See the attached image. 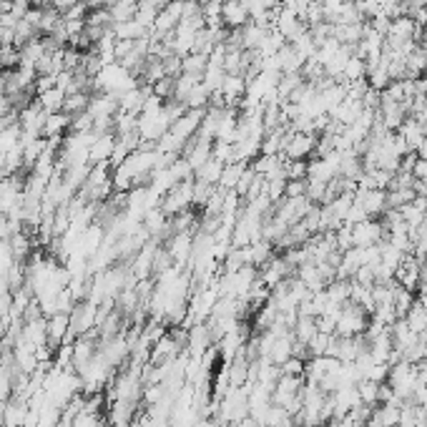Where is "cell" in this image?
<instances>
[{"label":"cell","instance_id":"15","mask_svg":"<svg viewBox=\"0 0 427 427\" xmlns=\"http://www.w3.org/2000/svg\"><path fill=\"white\" fill-rule=\"evenodd\" d=\"M70 133V116L58 111V113H48L46 126H43V139H63Z\"/></svg>","mask_w":427,"mask_h":427},{"label":"cell","instance_id":"26","mask_svg":"<svg viewBox=\"0 0 427 427\" xmlns=\"http://www.w3.org/2000/svg\"><path fill=\"white\" fill-rule=\"evenodd\" d=\"M307 168H309V161H284V179L287 181H297V179H307Z\"/></svg>","mask_w":427,"mask_h":427},{"label":"cell","instance_id":"8","mask_svg":"<svg viewBox=\"0 0 427 427\" xmlns=\"http://www.w3.org/2000/svg\"><path fill=\"white\" fill-rule=\"evenodd\" d=\"M395 282L402 289H407V292H417V287L422 284V259H417L412 254L404 256L402 264L395 271Z\"/></svg>","mask_w":427,"mask_h":427},{"label":"cell","instance_id":"22","mask_svg":"<svg viewBox=\"0 0 427 427\" xmlns=\"http://www.w3.org/2000/svg\"><path fill=\"white\" fill-rule=\"evenodd\" d=\"M367 78V63H364V58L359 56H352L347 61L345 70H342V83H354V81H364Z\"/></svg>","mask_w":427,"mask_h":427},{"label":"cell","instance_id":"23","mask_svg":"<svg viewBox=\"0 0 427 427\" xmlns=\"http://www.w3.org/2000/svg\"><path fill=\"white\" fill-rule=\"evenodd\" d=\"M317 332H319L317 317H299V314H297V324H295V329H292V335H295L297 342H304L307 345Z\"/></svg>","mask_w":427,"mask_h":427},{"label":"cell","instance_id":"10","mask_svg":"<svg viewBox=\"0 0 427 427\" xmlns=\"http://www.w3.org/2000/svg\"><path fill=\"white\" fill-rule=\"evenodd\" d=\"M247 75L242 73H226L224 75V83H221L219 88V96L221 101H224L226 109H231V106H237L239 101H244V96H247Z\"/></svg>","mask_w":427,"mask_h":427},{"label":"cell","instance_id":"5","mask_svg":"<svg viewBox=\"0 0 427 427\" xmlns=\"http://www.w3.org/2000/svg\"><path fill=\"white\" fill-rule=\"evenodd\" d=\"M295 274H297V271L287 264V259H284L282 254H274L264 266H259V282L264 284L269 292L277 287V284H282L284 279L295 277Z\"/></svg>","mask_w":427,"mask_h":427},{"label":"cell","instance_id":"32","mask_svg":"<svg viewBox=\"0 0 427 427\" xmlns=\"http://www.w3.org/2000/svg\"><path fill=\"white\" fill-rule=\"evenodd\" d=\"M231 427H259V422H256L254 417L249 415V417H244L242 422H237V425H231Z\"/></svg>","mask_w":427,"mask_h":427},{"label":"cell","instance_id":"27","mask_svg":"<svg viewBox=\"0 0 427 427\" xmlns=\"http://www.w3.org/2000/svg\"><path fill=\"white\" fill-rule=\"evenodd\" d=\"M304 367H307L304 359L295 357V354H292V357H289L284 364H279L282 375H289V377H304Z\"/></svg>","mask_w":427,"mask_h":427},{"label":"cell","instance_id":"1","mask_svg":"<svg viewBox=\"0 0 427 427\" xmlns=\"http://www.w3.org/2000/svg\"><path fill=\"white\" fill-rule=\"evenodd\" d=\"M387 385L392 387L395 395H397L402 402H412L415 397V390H417V364H410L400 359L390 367V375H387Z\"/></svg>","mask_w":427,"mask_h":427},{"label":"cell","instance_id":"9","mask_svg":"<svg viewBox=\"0 0 427 427\" xmlns=\"http://www.w3.org/2000/svg\"><path fill=\"white\" fill-rule=\"evenodd\" d=\"M252 20L249 16V6L247 0H224L221 6V25L226 30H239Z\"/></svg>","mask_w":427,"mask_h":427},{"label":"cell","instance_id":"14","mask_svg":"<svg viewBox=\"0 0 427 427\" xmlns=\"http://www.w3.org/2000/svg\"><path fill=\"white\" fill-rule=\"evenodd\" d=\"M400 136H402V141L407 144V149H410V154H417V149L422 146V141L427 139L425 133V126H422L420 121H415V118H404V123L400 126Z\"/></svg>","mask_w":427,"mask_h":427},{"label":"cell","instance_id":"25","mask_svg":"<svg viewBox=\"0 0 427 427\" xmlns=\"http://www.w3.org/2000/svg\"><path fill=\"white\" fill-rule=\"evenodd\" d=\"M357 392H359L362 404H367V407H377V404H380V385H377V382L359 380L357 382Z\"/></svg>","mask_w":427,"mask_h":427},{"label":"cell","instance_id":"33","mask_svg":"<svg viewBox=\"0 0 427 427\" xmlns=\"http://www.w3.org/2000/svg\"><path fill=\"white\" fill-rule=\"evenodd\" d=\"M422 420L427 422V404H425V407H422Z\"/></svg>","mask_w":427,"mask_h":427},{"label":"cell","instance_id":"30","mask_svg":"<svg viewBox=\"0 0 427 427\" xmlns=\"http://www.w3.org/2000/svg\"><path fill=\"white\" fill-rule=\"evenodd\" d=\"M417 382L427 385V357L422 359V362H417Z\"/></svg>","mask_w":427,"mask_h":427},{"label":"cell","instance_id":"4","mask_svg":"<svg viewBox=\"0 0 427 427\" xmlns=\"http://www.w3.org/2000/svg\"><path fill=\"white\" fill-rule=\"evenodd\" d=\"M317 149V133H302L287 128V139H284V159L289 161H307V156H314Z\"/></svg>","mask_w":427,"mask_h":427},{"label":"cell","instance_id":"6","mask_svg":"<svg viewBox=\"0 0 427 427\" xmlns=\"http://www.w3.org/2000/svg\"><path fill=\"white\" fill-rule=\"evenodd\" d=\"M194 234L197 231H176V234L168 237L166 252L176 266H184V269L189 266L191 254H194Z\"/></svg>","mask_w":427,"mask_h":427},{"label":"cell","instance_id":"35","mask_svg":"<svg viewBox=\"0 0 427 427\" xmlns=\"http://www.w3.org/2000/svg\"><path fill=\"white\" fill-rule=\"evenodd\" d=\"M367 427H370V425H367Z\"/></svg>","mask_w":427,"mask_h":427},{"label":"cell","instance_id":"19","mask_svg":"<svg viewBox=\"0 0 427 427\" xmlns=\"http://www.w3.org/2000/svg\"><path fill=\"white\" fill-rule=\"evenodd\" d=\"M206 66H209V56H206V53L191 51L189 56L181 58V73L194 75V78H202L204 70H206Z\"/></svg>","mask_w":427,"mask_h":427},{"label":"cell","instance_id":"3","mask_svg":"<svg viewBox=\"0 0 427 427\" xmlns=\"http://www.w3.org/2000/svg\"><path fill=\"white\" fill-rule=\"evenodd\" d=\"M191 206H194V179L179 181L173 189H168L166 194H163L161 204H159V209L166 214L168 219L181 211H189Z\"/></svg>","mask_w":427,"mask_h":427},{"label":"cell","instance_id":"12","mask_svg":"<svg viewBox=\"0 0 427 427\" xmlns=\"http://www.w3.org/2000/svg\"><path fill=\"white\" fill-rule=\"evenodd\" d=\"M68 332H70V314H53L48 317V347L56 352L58 347L66 345L68 340Z\"/></svg>","mask_w":427,"mask_h":427},{"label":"cell","instance_id":"21","mask_svg":"<svg viewBox=\"0 0 427 427\" xmlns=\"http://www.w3.org/2000/svg\"><path fill=\"white\" fill-rule=\"evenodd\" d=\"M35 101L43 106V111L46 113H58V111H63V101H66V91H61V88H51V91L46 93H38L35 96Z\"/></svg>","mask_w":427,"mask_h":427},{"label":"cell","instance_id":"20","mask_svg":"<svg viewBox=\"0 0 427 427\" xmlns=\"http://www.w3.org/2000/svg\"><path fill=\"white\" fill-rule=\"evenodd\" d=\"M404 322H407V327H410L415 335H425L427 332V307H422L420 302H417V297H415V304L410 307V312L404 314Z\"/></svg>","mask_w":427,"mask_h":427},{"label":"cell","instance_id":"17","mask_svg":"<svg viewBox=\"0 0 427 427\" xmlns=\"http://www.w3.org/2000/svg\"><path fill=\"white\" fill-rule=\"evenodd\" d=\"M113 35L116 41H144V38L151 35V30H146L144 25L136 23V20H123V23L113 25Z\"/></svg>","mask_w":427,"mask_h":427},{"label":"cell","instance_id":"31","mask_svg":"<svg viewBox=\"0 0 427 427\" xmlns=\"http://www.w3.org/2000/svg\"><path fill=\"white\" fill-rule=\"evenodd\" d=\"M417 302H420L422 307H427V282H422L420 287H417Z\"/></svg>","mask_w":427,"mask_h":427},{"label":"cell","instance_id":"28","mask_svg":"<svg viewBox=\"0 0 427 427\" xmlns=\"http://www.w3.org/2000/svg\"><path fill=\"white\" fill-rule=\"evenodd\" d=\"M284 197H287V199L307 197V179L287 181V191H284Z\"/></svg>","mask_w":427,"mask_h":427},{"label":"cell","instance_id":"11","mask_svg":"<svg viewBox=\"0 0 427 427\" xmlns=\"http://www.w3.org/2000/svg\"><path fill=\"white\" fill-rule=\"evenodd\" d=\"M354 202L362 204V209L367 211L370 219H380L382 214L387 211V191L385 189H372V191L357 189L354 191Z\"/></svg>","mask_w":427,"mask_h":427},{"label":"cell","instance_id":"13","mask_svg":"<svg viewBox=\"0 0 427 427\" xmlns=\"http://www.w3.org/2000/svg\"><path fill=\"white\" fill-rule=\"evenodd\" d=\"M116 149V133H101L99 139L91 144V151H88V163H109L111 156H113Z\"/></svg>","mask_w":427,"mask_h":427},{"label":"cell","instance_id":"24","mask_svg":"<svg viewBox=\"0 0 427 427\" xmlns=\"http://www.w3.org/2000/svg\"><path fill=\"white\" fill-rule=\"evenodd\" d=\"M412 304H415V292H407V289H402L397 284V287H395V295H392V307H395V314H397V319L410 312Z\"/></svg>","mask_w":427,"mask_h":427},{"label":"cell","instance_id":"18","mask_svg":"<svg viewBox=\"0 0 427 427\" xmlns=\"http://www.w3.org/2000/svg\"><path fill=\"white\" fill-rule=\"evenodd\" d=\"M221 173H224V163H221L219 159L211 156L199 171H194V179L202 181V184H209V186H219Z\"/></svg>","mask_w":427,"mask_h":427},{"label":"cell","instance_id":"34","mask_svg":"<svg viewBox=\"0 0 427 427\" xmlns=\"http://www.w3.org/2000/svg\"><path fill=\"white\" fill-rule=\"evenodd\" d=\"M417 427H427V422H425V420H422V422H420V425H417Z\"/></svg>","mask_w":427,"mask_h":427},{"label":"cell","instance_id":"7","mask_svg":"<svg viewBox=\"0 0 427 427\" xmlns=\"http://www.w3.org/2000/svg\"><path fill=\"white\" fill-rule=\"evenodd\" d=\"M349 234H352V247H372V244H380L385 239V229H382L380 219H364L359 224L349 226Z\"/></svg>","mask_w":427,"mask_h":427},{"label":"cell","instance_id":"2","mask_svg":"<svg viewBox=\"0 0 427 427\" xmlns=\"http://www.w3.org/2000/svg\"><path fill=\"white\" fill-rule=\"evenodd\" d=\"M370 327V312H364L362 307L354 304V302H345L342 304V312L337 317L335 335L340 337H359L367 332Z\"/></svg>","mask_w":427,"mask_h":427},{"label":"cell","instance_id":"29","mask_svg":"<svg viewBox=\"0 0 427 427\" xmlns=\"http://www.w3.org/2000/svg\"><path fill=\"white\" fill-rule=\"evenodd\" d=\"M412 176H415L417 181H422V184H427V159H422V156L415 159V166H412Z\"/></svg>","mask_w":427,"mask_h":427},{"label":"cell","instance_id":"16","mask_svg":"<svg viewBox=\"0 0 427 427\" xmlns=\"http://www.w3.org/2000/svg\"><path fill=\"white\" fill-rule=\"evenodd\" d=\"M370 427H397L400 425V407L397 404L382 402L372 410V417L367 422Z\"/></svg>","mask_w":427,"mask_h":427}]
</instances>
